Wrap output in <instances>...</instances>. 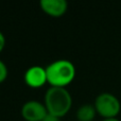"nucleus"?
<instances>
[{"mask_svg":"<svg viewBox=\"0 0 121 121\" xmlns=\"http://www.w3.org/2000/svg\"><path fill=\"white\" fill-rule=\"evenodd\" d=\"M5 43H6V39H5V36L4 34L0 31V53L3 51L4 47H5Z\"/></svg>","mask_w":121,"mask_h":121,"instance_id":"nucleus-9","label":"nucleus"},{"mask_svg":"<svg viewBox=\"0 0 121 121\" xmlns=\"http://www.w3.org/2000/svg\"><path fill=\"white\" fill-rule=\"evenodd\" d=\"M102 121H120L118 118H109V119H103Z\"/></svg>","mask_w":121,"mask_h":121,"instance_id":"nucleus-11","label":"nucleus"},{"mask_svg":"<svg viewBox=\"0 0 121 121\" xmlns=\"http://www.w3.org/2000/svg\"><path fill=\"white\" fill-rule=\"evenodd\" d=\"M94 106L97 114L103 119L117 118L121 111V103L119 99L111 92H102L95 99Z\"/></svg>","mask_w":121,"mask_h":121,"instance_id":"nucleus-3","label":"nucleus"},{"mask_svg":"<svg viewBox=\"0 0 121 121\" xmlns=\"http://www.w3.org/2000/svg\"><path fill=\"white\" fill-rule=\"evenodd\" d=\"M47 79L50 87L66 88L73 82L77 74L75 66L69 60H56L46 67Z\"/></svg>","mask_w":121,"mask_h":121,"instance_id":"nucleus-1","label":"nucleus"},{"mask_svg":"<svg viewBox=\"0 0 121 121\" xmlns=\"http://www.w3.org/2000/svg\"><path fill=\"white\" fill-rule=\"evenodd\" d=\"M20 114L25 121H43L44 118L48 115V111L44 102L37 100H30L21 106Z\"/></svg>","mask_w":121,"mask_h":121,"instance_id":"nucleus-4","label":"nucleus"},{"mask_svg":"<svg viewBox=\"0 0 121 121\" xmlns=\"http://www.w3.org/2000/svg\"><path fill=\"white\" fill-rule=\"evenodd\" d=\"M44 104L48 114L63 118L72 107V97L67 88L49 87L44 96Z\"/></svg>","mask_w":121,"mask_h":121,"instance_id":"nucleus-2","label":"nucleus"},{"mask_svg":"<svg viewBox=\"0 0 121 121\" xmlns=\"http://www.w3.org/2000/svg\"><path fill=\"white\" fill-rule=\"evenodd\" d=\"M39 5L45 14L54 18L62 17L68 10V3L65 0H42Z\"/></svg>","mask_w":121,"mask_h":121,"instance_id":"nucleus-6","label":"nucleus"},{"mask_svg":"<svg viewBox=\"0 0 121 121\" xmlns=\"http://www.w3.org/2000/svg\"><path fill=\"white\" fill-rule=\"evenodd\" d=\"M97 115L94 104H84L78 108L77 119L79 121H92Z\"/></svg>","mask_w":121,"mask_h":121,"instance_id":"nucleus-7","label":"nucleus"},{"mask_svg":"<svg viewBox=\"0 0 121 121\" xmlns=\"http://www.w3.org/2000/svg\"><path fill=\"white\" fill-rule=\"evenodd\" d=\"M9 75V69L6 64L2 60H0V84L3 83Z\"/></svg>","mask_w":121,"mask_h":121,"instance_id":"nucleus-8","label":"nucleus"},{"mask_svg":"<svg viewBox=\"0 0 121 121\" xmlns=\"http://www.w3.org/2000/svg\"><path fill=\"white\" fill-rule=\"evenodd\" d=\"M23 80L27 86L33 89H38L45 86L48 83L46 67L38 66V65L29 67L23 74Z\"/></svg>","mask_w":121,"mask_h":121,"instance_id":"nucleus-5","label":"nucleus"},{"mask_svg":"<svg viewBox=\"0 0 121 121\" xmlns=\"http://www.w3.org/2000/svg\"><path fill=\"white\" fill-rule=\"evenodd\" d=\"M43 121H60V118H57V117H55V116L48 114V115L44 118V120H43Z\"/></svg>","mask_w":121,"mask_h":121,"instance_id":"nucleus-10","label":"nucleus"}]
</instances>
